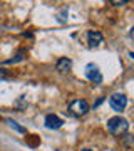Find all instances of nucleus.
Instances as JSON below:
<instances>
[{
	"instance_id": "nucleus-15",
	"label": "nucleus",
	"mask_w": 134,
	"mask_h": 151,
	"mask_svg": "<svg viewBox=\"0 0 134 151\" xmlns=\"http://www.w3.org/2000/svg\"><path fill=\"white\" fill-rule=\"evenodd\" d=\"M80 151H92V150H87V148H86V150H80Z\"/></svg>"
},
{
	"instance_id": "nucleus-2",
	"label": "nucleus",
	"mask_w": 134,
	"mask_h": 151,
	"mask_svg": "<svg viewBox=\"0 0 134 151\" xmlns=\"http://www.w3.org/2000/svg\"><path fill=\"white\" fill-rule=\"evenodd\" d=\"M89 111H91V106H89V103L86 99H75V101H72L69 104V113L72 116H75V118H82Z\"/></svg>"
},
{
	"instance_id": "nucleus-8",
	"label": "nucleus",
	"mask_w": 134,
	"mask_h": 151,
	"mask_svg": "<svg viewBox=\"0 0 134 151\" xmlns=\"http://www.w3.org/2000/svg\"><path fill=\"white\" fill-rule=\"evenodd\" d=\"M25 57H27V50H25V49H19V50L15 52V55H14L12 59L4 60V64H17V62H22V60H25Z\"/></svg>"
},
{
	"instance_id": "nucleus-4",
	"label": "nucleus",
	"mask_w": 134,
	"mask_h": 151,
	"mask_svg": "<svg viewBox=\"0 0 134 151\" xmlns=\"http://www.w3.org/2000/svg\"><path fill=\"white\" fill-rule=\"evenodd\" d=\"M86 77L91 82H94V84H101L102 82V74H101V70H99V67H97L94 62L86 65Z\"/></svg>"
},
{
	"instance_id": "nucleus-1",
	"label": "nucleus",
	"mask_w": 134,
	"mask_h": 151,
	"mask_svg": "<svg viewBox=\"0 0 134 151\" xmlns=\"http://www.w3.org/2000/svg\"><path fill=\"white\" fill-rule=\"evenodd\" d=\"M107 131L114 136H123L129 131V123L128 119L121 118V116H114V118L107 119Z\"/></svg>"
},
{
	"instance_id": "nucleus-9",
	"label": "nucleus",
	"mask_w": 134,
	"mask_h": 151,
	"mask_svg": "<svg viewBox=\"0 0 134 151\" xmlns=\"http://www.w3.org/2000/svg\"><path fill=\"white\" fill-rule=\"evenodd\" d=\"M5 121L9 123V126H10L12 129H15L17 133H25V128H22V126L17 123V121H14V119H5Z\"/></svg>"
},
{
	"instance_id": "nucleus-10",
	"label": "nucleus",
	"mask_w": 134,
	"mask_h": 151,
	"mask_svg": "<svg viewBox=\"0 0 134 151\" xmlns=\"http://www.w3.org/2000/svg\"><path fill=\"white\" fill-rule=\"evenodd\" d=\"M131 0H109V4L114 7H123V5H128Z\"/></svg>"
},
{
	"instance_id": "nucleus-16",
	"label": "nucleus",
	"mask_w": 134,
	"mask_h": 151,
	"mask_svg": "<svg viewBox=\"0 0 134 151\" xmlns=\"http://www.w3.org/2000/svg\"><path fill=\"white\" fill-rule=\"evenodd\" d=\"M55 151H60V150H55Z\"/></svg>"
},
{
	"instance_id": "nucleus-5",
	"label": "nucleus",
	"mask_w": 134,
	"mask_h": 151,
	"mask_svg": "<svg viewBox=\"0 0 134 151\" xmlns=\"http://www.w3.org/2000/svg\"><path fill=\"white\" fill-rule=\"evenodd\" d=\"M102 34L99 30H87V45L89 47H99L102 44Z\"/></svg>"
},
{
	"instance_id": "nucleus-7",
	"label": "nucleus",
	"mask_w": 134,
	"mask_h": 151,
	"mask_svg": "<svg viewBox=\"0 0 134 151\" xmlns=\"http://www.w3.org/2000/svg\"><path fill=\"white\" fill-rule=\"evenodd\" d=\"M55 69L59 70V72H62V74L69 72V70L72 69V60H70L69 57H60V59L55 62Z\"/></svg>"
},
{
	"instance_id": "nucleus-6",
	"label": "nucleus",
	"mask_w": 134,
	"mask_h": 151,
	"mask_svg": "<svg viewBox=\"0 0 134 151\" xmlns=\"http://www.w3.org/2000/svg\"><path fill=\"white\" fill-rule=\"evenodd\" d=\"M44 124H45V128H47V129H59L60 126L64 124V121H62L57 114H47Z\"/></svg>"
},
{
	"instance_id": "nucleus-13",
	"label": "nucleus",
	"mask_w": 134,
	"mask_h": 151,
	"mask_svg": "<svg viewBox=\"0 0 134 151\" xmlns=\"http://www.w3.org/2000/svg\"><path fill=\"white\" fill-rule=\"evenodd\" d=\"M22 35H24V37H29V39H34V34L32 32H24Z\"/></svg>"
},
{
	"instance_id": "nucleus-3",
	"label": "nucleus",
	"mask_w": 134,
	"mask_h": 151,
	"mask_svg": "<svg viewBox=\"0 0 134 151\" xmlns=\"http://www.w3.org/2000/svg\"><path fill=\"white\" fill-rule=\"evenodd\" d=\"M109 104H111V108L116 113H123L124 109H126V106H128V97L123 92H116V94H113V96L109 97Z\"/></svg>"
},
{
	"instance_id": "nucleus-14",
	"label": "nucleus",
	"mask_w": 134,
	"mask_h": 151,
	"mask_svg": "<svg viewBox=\"0 0 134 151\" xmlns=\"http://www.w3.org/2000/svg\"><path fill=\"white\" fill-rule=\"evenodd\" d=\"M101 103H104V97H99V99H97V103L94 104V108H97V106H99Z\"/></svg>"
},
{
	"instance_id": "nucleus-12",
	"label": "nucleus",
	"mask_w": 134,
	"mask_h": 151,
	"mask_svg": "<svg viewBox=\"0 0 134 151\" xmlns=\"http://www.w3.org/2000/svg\"><path fill=\"white\" fill-rule=\"evenodd\" d=\"M124 145H126V148H128V150H131V145H133V136H131V134L124 136Z\"/></svg>"
},
{
	"instance_id": "nucleus-11",
	"label": "nucleus",
	"mask_w": 134,
	"mask_h": 151,
	"mask_svg": "<svg viewBox=\"0 0 134 151\" xmlns=\"http://www.w3.org/2000/svg\"><path fill=\"white\" fill-rule=\"evenodd\" d=\"M67 14H69V10H67V9H62V12L57 15V20H59V22H65V20H67Z\"/></svg>"
}]
</instances>
